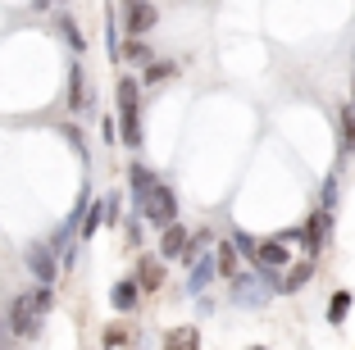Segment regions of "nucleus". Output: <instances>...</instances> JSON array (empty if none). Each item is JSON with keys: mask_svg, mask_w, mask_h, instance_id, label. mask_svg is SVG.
Wrapping results in <instances>:
<instances>
[{"mask_svg": "<svg viewBox=\"0 0 355 350\" xmlns=\"http://www.w3.org/2000/svg\"><path fill=\"white\" fill-rule=\"evenodd\" d=\"M214 273H219V278H237V273H241V268H237V246H232V241L219 246V255H214Z\"/></svg>", "mask_w": 355, "mask_h": 350, "instance_id": "nucleus-18", "label": "nucleus"}, {"mask_svg": "<svg viewBox=\"0 0 355 350\" xmlns=\"http://www.w3.org/2000/svg\"><path fill=\"white\" fill-rule=\"evenodd\" d=\"M105 346H110V350H119V346H128V341H132V332H128L123 328V323H114V328H105Z\"/></svg>", "mask_w": 355, "mask_h": 350, "instance_id": "nucleus-22", "label": "nucleus"}, {"mask_svg": "<svg viewBox=\"0 0 355 350\" xmlns=\"http://www.w3.org/2000/svg\"><path fill=\"white\" fill-rule=\"evenodd\" d=\"M182 246H187V227L178 223V218L159 227V259H178V255H182Z\"/></svg>", "mask_w": 355, "mask_h": 350, "instance_id": "nucleus-7", "label": "nucleus"}, {"mask_svg": "<svg viewBox=\"0 0 355 350\" xmlns=\"http://www.w3.org/2000/svg\"><path fill=\"white\" fill-rule=\"evenodd\" d=\"M155 182H159V177L150 173L146 164H132V168H128V186H132V205H141V200H146V191H150Z\"/></svg>", "mask_w": 355, "mask_h": 350, "instance_id": "nucleus-11", "label": "nucleus"}, {"mask_svg": "<svg viewBox=\"0 0 355 350\" xmlns=\"http://www.w3.org/2000/svg\"><path fill=\"white\" fill-rule=\"evenodd\" d=\"M55 28H60V37L69 42V51H73V55H83V51H87V37H83V28H78V23L69 19V14H60V19H55Z\"/></svg>", "mask_w": 355, "mask_h": 350, "instance_id": "nucleus-17", "label": "nucleus"}, {"mask_svg": "<svg viewBox=\"0 0 355 350\" xmlns=\"http://www.w3.org/2000/svg\"><path fill=\"white\" fill-rule=\"evenodd\" d=\"M137 287L141 291H159L164 287V264H159V259H137Z\"/></svg>", "mask_w": 355, "mask_h": 350, "instance_id": "nucleus-9", "label": "nucleus"}, {"mask_svg": "<svg viewBox=\"0 0 355 350\" xmlns=\"http://www.w3.org/2000/svg\"><path fill=\"white\" fill-rule=\"evenodd\" d=\"M69 110H73V114L87 110V73H83V64L69 69Z\"/></svg>", "mask_w": 355, "mask_h": 350, "instance_id": "nucleus-15", "label": "nucleus"}, {"mask_svg": "<svg viewBox=\"0 0 355 350\" xmlns=\"http://www.w3.org/2000/svg\"><path fill=\"white\" fill-rule=\"evenodd\" d=\"M333 205H337V177H328L324 182V209L333 214Z\"/></svg>", "mask_w": 355, "mask_h": 350, "instance_id": "nucleus-26", "label": "nucleus"}, {"mask_svg": "<svg viewBox=\"0 0 355 350\" xmlns=\"http://www.w3.org/2000/svg\"><path fill=\"white\" fill-rule=\"evenodd\" d=\"M60 132H64V141H69V146H73V150H78V159H87V141H83V132H78L73 123H64Z\"/></svg>", "mask_w": 355, "mask_h": 350, "instance_id": "nucleus-23", "label": "nucleus"}, {"mask_svg": "<svg viewBox=\"0 0 355 350\" xmlns=\"http://www.w3.org/2000/svg\"><path fill=\"white\" fill-rule=\"evenodd\" d=\"M255 273H264V278H278V268H287L292 259H287V241H255Z\"/></svg>", "mask_w": 355, "mask_h": 350, "instance_id": "nucleus-6", "label": "nucleus"}, {"mask_svg": "<svg viewBox=\"0 0 355 350\" xmlns=\"http://www.w3.org/2000/svg\"><path fill=\"white\" fill-rule=\"evenodd\" d=\"M232 246H237V250H241L246 259H255V237H246V232H237V237H232Z\"/></svg>", "mask_w": 355, "mask_h": 350, "instance_id": "nucleus-24", "label": "nucleus"}, {"mask_svg": "<svg viewBox=\"0 0 355 350\" xmlns=\"http://www.w3.org/2000/svg\"><path fill=\"white\" fill-rule=\"evenodd\" d=\"M214 278H219V273H214V259L196 255V259L187 264V291H191V296H200V291H205Z\"/></svg>", "mask_w": 355, "mask_h": 350, "instance_id": "nucleus-8", "label": "nucleus"}, {"mask_svg": "<svg viewBox=\"0 0 355 350\" xmlns=\"http://www.w3.org/2000/svg\"><path fill=\"white\" fill-rule=\"evenodd\" d=\"M101 137H105L110 146L119 141V123H114V114H110V119H101Z\"/></svg>", "mask_w": 355, "mask_h": 350, "instance_id": "nucleus-25", "label": "nucleus"}, {"mask_svg": "<svg viewBox=\"0 0 355 350\" xmlns=\"http://www.w3.org/2000/svg\"><path fill=\"white\" fill-rule=\"evenodd\" d=\"M137 300H141V287H137L132 278L114 282V291H110V305H114L119 314H128V309H137Z\"/></svg>", "mask_w": 355, "mask_h": 350, "instance_id": "nucleus-10", "label": "nucleus"}, {"mask_svg": "<svg viewBox=\"0 0 355 350\" xmlns=\"http://www.w3.org/2000/svg\"><path fill=\"white\" fill-rule=\"evenodd\" d=\"M337 119H342V123H337V141H342V159H346V155H355V100L342 105Z\"/></svg>", "mask_w": 355, "mask_h": 350, "instance_id": "nucleus-12", "label": "nucleus"}, {"mask_svg": "<svg viewBox=\"0 0 355 350\" xmlns=\"http://www.w3.org/2000/svg\"><path fill=\"white\" fill-rule=\"evenodd\" d=\"M32 5H37V10H51V0H32Z\"/></svg>", "mask_w": 355, "mask_h": 350, "instance_id": "nucleus-28", "label": "nucleus"}, {"mask_svg": "<svg viewBox=\"0 0 355 350\" xmlns=\"http://www.w3.org/2000/svg\"><path fill=\"white\" fill-rule=\"evenodd\" d=\"M23 268H28L42 287H51V282L60 278V255H55L46 241H28V246H23Z\"/></svg>", "mask_w": 355, "mask_h": 350, "instance_id": "nucleus-4", "label": "nucleus"}, {"mask_svg": "<svg viewBox=\"0 0 355 350\" xmlns=\"http://www.w3.org/2000/svg\"><path fill=\"white\" fill-rule=\"evenodd\" d=\"M251 350H264V346H251Z\"/></svg>", "mask_w": 355, "mask_h": 350, "instance_id": "nucleus-29", "label": "nucleus"}, {"mask_svg": "<svg viewBox=\"0 0 355 350\" xmlns=\"http://www.w3.org/2000/svg\"><path fill=\"white\" fill-rule=\"evenodd\" d=\"M119 19H123L128 37H146V32L159 23V10L150 5V0H123V5H119Z\"/></svg>", "mask_w": 355, "mask_h": 350, "instance_id": "nucleus-5", "label": "nucleus"}, {"mask_svg": "<svg viewBox=\"0 0 355 350\" xmlns=\"http://www.w3.org/2000/svg\"><path fill=\"white\" fill-rule=\"evenodd\" d=\"M173 73H178V64H168V60H150V64H146V78H141V87H164Z\"/></svg>", "mask_w": 355, "mask_h": 350, "instance_id": "nucleus-20", "label": "nucleus"}, {"mask_svg": "<svg viewBox=\"0 0 355 350\" xmlns=\"http://www.w3.org/2000/svg\"><path fill=\"white\" fill-rule=\"evenodd\" d=\"M128 241H132V246H141V218H128Z\"/></svg>", "mask_w": 355, "mask_h": 350, "instance_id": "nucleus-27", "label": "nucleus"}, {"mask_svg": "<svg viewBox=\"0 0 355 350\" xmlns=\"http://www.w3.org/2000/svg\"><path fill=\"white\" fill-rule=\"evenodd\" d=\"M51 305H55V291L37 282L32 291H23V296L10 300V319H5V323H10V332L19 341H37V337H42L46 314H51Z\"/></svg>", "mask_w": 355, "mask_h": 350, "instance_id": "nucleus-1", "label": "nucleus"}, {"mask_svg": "<svg viewBox=\"0 0 355 350\" xmlns=\"http://www.w3.org/2000/svg\"><path fill=\"white\" fill-rule=\"evenodd\" d=\"M114 100H119V114H114L119 141H123L128 150H137V146H141V82H137V78H119Z\"/></svg>", "mask_w": 355, "mask_h": 350, "instance_id": "nucleus-2", "label": "nucleus"}, {"mask_svg": "<svg viewBox=\"0 0 355 350\" xmlns=\"http://www.w3.org/2000/svg\"><path fill=\"white\" fill-rule=\"evenodd\" d=\"M137 214L146 218V223H155V227L173 223V218H178V196H173V186H168V182H155V186L146 191V200L137 205Z\"/></svg>", "mask_w": 355, "mask_h": 350, "instance_id": "nucleus-3", "label": "nucleus"}, {"mask_svg": "<svg viewBox=\"0 0 355 350\" xmlns=\"http://www.w3.org/2000/svg\"><path fill=\"white\" fill-rule=\"evenodd\" d=\"M310 278H314V264H310V259H301V264H292V268L278 278V291H287V296H292V291H301Z\"/></svg>", "mask_w": 355, "mask_h": 350, "instance_id": "nucleus-13", "label": "nucleus"}, {"mask_svg": "<svg viewBox=\"0 0 355 350\" xmlns=\"http://www.w3.org/2000/svg\"><path fill=\"white\" fill-rule=\"evenodd\" d=\"M0 328H5V323H0Z\"/></svg>", "mask_w": 355, "mask_h": 350, "instance_id": "nucleus-30", "label": "nucleus"}, {"mask_svg": "<svg viewBox=\"0 0 355 350\" xmlns=\"http://www.w3.org/2000/svg\"><path fill=\"white\" fill-rule=\"evenodd\" d=\"M260 282H264V273H260ZM255 278H246V273H237L232 278V296H241V305H264V287Z\"/></svg>", "mask_w": 355, "mask_h": 350, "instance_id": "nucleus-14", "label": "nucleus"}, {"mask_svg": "<svg viewBox=\"0 0 355 350\" xmlns=\"http://www.w3.org/2000/svg\"><path fill=\"white\" fill-rule=\"evenodd\" d=\"M164 350H200V332L196 328H173L164 337Z\"/></svg>", "mask_w": 355, "mask_h": 350, "instance_id": "nucleus-19", "label": "nucleus"}, {"mask_svg": "<svg viewBox=\"0 0 355 350\" xmlns=\"http://www.w3.org/2000/svg\"><path fill=\"white\" fill-rule=\"evenodd\" d=\"M5 350H10V346H5Z\"/></svg>", "mask_w": 355, "mask_h": 350, "instance_id": "nucleus-31", "label": "nucleus"}, {"mask_svg": "<svg viewBox=\"0 0 355 350\" xmlns=\"http://www.w3.org/2000/svg\"><path fill=\"white\" fill-rule=\"evenodd\" d=\"M351 291H333V300H328V323H342L346 314H351Z\"/></svg>", "mask_w": 355, "mask_h": 350, "instance_id": "nucleus-21", "label": "nucleus"}, {"mask_svg": "<svg viewBox=\"0 0 355 350\" xmlns=\"http://www.w3.org/2000/svg\"><path fill=\"white\" fill-rule=\"evenodd\" d=\"M119 60H128V64H150V60H155V51H150L146 37H128V42L119 46Z\"/></svg>", "mask_w": 355, "mask_h": 350, "instance_id": "nucleus-16", "label": "nucleus"}]
</instances>
